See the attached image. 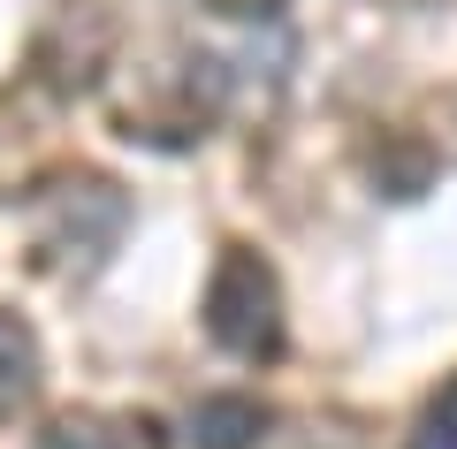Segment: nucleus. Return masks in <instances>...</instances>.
Here are the masks:
<instances>
[{
	"mask_svg": "<svg viewBox=\"0 0 457 449\" xmlns=\"http://www.w3.org/2000/svg\"><path fill=\"white\" fill-rule=\"evenodd\" d=\"M130 229V198L107 176H62L54 191H38L31 206V252L54 274H92L114 252V237Z\"/></svg>",
	"mask_w": 457,
	"mask_h": 449,
	"instance_id": "obj_1",
	"label": "nucleus"
},
{
	"mask_svg": "<svg viewBox=\"0 0 457 449\" xmlns=\"http://www.w3.org/2000/svg\"><path fill=\"white\" fill-rule=\"evenodd\" d=\"M31 396H38V336L16 312H0V419H16Z\"/></svg>",
	"mask_w": 457,
	"mask_h": 449,
	"instance_id": "obj_5",
	"label": "nucleus"
},
{
	"mask_svg": "<svg viewBox=\"0 0 457 449\" xmlns=\"http://www.w3.org/2000/svg\"><path fill=\"white\" fill-rule=\"evenodd\" d=\"M411 449H457V396H450V403H435V412H427V427L411 434Z\"/></svg>",
	"mask_w": 457,
	"mask_h": 449,
	"instance_id": "obj_6",
	"label": "nucleus"
},
{
	"mask_svg": "<svg viewBox=\"0 0 457 449\" xmlns=\"http://www.w3.org/2000/svg\"><path fill=\"white\" fill-rule=\"evenodd\" d=\"M38 449H168L153 419H107V412H69L38 434Z\"/></svg>",
	"mask_w": 457,
	"mask_h": 449,
	"instance_id": "obj_3",
	"label": "nucleus"
},
{
	"mask_svg": "<svg viewBox=\"0 0 457 449\" xmlns=\"http://www.w3.org/2000/svg\"><path fill=\"white\" fill-rule=\"evenodd\" d=\"M396 8H435V0H396Z\"/></svg>",
	"mask_w": 457,
	"mask_h": 449,
	"instance_id": "obj_8",
	"label": "nucleus"
},
{
	"mask_svg": "<svg viewBox=\"0 0 457 449\" xmlns=\"http://www.w3.org/2000/svg\"><path fill=\"white\" fill-rule=\"evenodd\" d=\"M206 336L237 358H275L282 351V289L267 274L260 252H237L213 267V289H206Z\"/></svg>",
	"mask_w": 457,
	"mask_h": 449,
	"instance_id": "obj_2",
	"label": "nucleus"
},
{
	"mask_svg": "<svg viewBox=\"0 0 457 449\" xmlns=\"http://www.w3.org/2000/svg\"><path fill=\"white\" fill-rule=\"evenodd\" d=\"M206 8H221V16H267L275 0H206Z\"/></svg>",
	"mask_w": 457,
	"mask_h": 449,
	"instance_id": "obj_7",
	"label": "nucleus"
},
{
	"mask_svg": "<svg viewBox=\"0 0 457 449\" xmlns=\"http://www.w3.org/2000/svg\"><path fill=\"white\" fill-rule=\"evenodd\" d=\"M260 434H267V403H252V396H206L191 412L198 449H252Z\"/></svg>",
	"mask_w": 457,
	"mask_h": 449,
	"instance_id": "obj_4",
	"label": "nucleus"
}]
</instances>
